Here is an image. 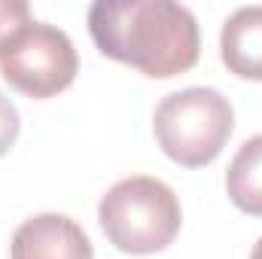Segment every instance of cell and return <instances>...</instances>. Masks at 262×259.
I'll use <instances>...</instances> for the list:
<instances>
[{
	"label": "cell",
	"instance_id": "5",
	"mask_svg": "<svg viewBox=\"0 0 262 259\" xmlns=\"http://www.w3.org/2000/svg\"><path fill=\"white\" fill-rule=\"evenodd\" d=\"M9 259H95V247L76 220L37 213L15 229Z\"/></svg>",
	"mask_w": 262,
	"mask_h": 259
},
{
	"label": "cell",
	"instance_id": "6",
	"mask_svg": "<svg viewBox=\"0 0 262 259\" xmlns=\"http://www.w3.org/2000/svg\"><path fill=\"white\" fill-rule=\"evenodd\" d=\"M220 58L229 73L262 82V6L235 9L220 31Z\"/></svg>",
	"mask_w": 262,
	"mask_h": 259
},
{
	"label": "cell",
	"instance_id": "2",
	"mask_svg": "<svg viewBox=\"0 0 262 259\" xmlns=\"http://www.w3.org/2000/svg\"><path fill=\"white\" fill-rule=\"evenodd\" d=\"M98 223L107 241L131 256L165 250L183 223L177 192L146 174L113 183L98 204Z\"/></svg>",
	"mask_w": 262,
	"mask_h": 259
},
{
	"label": "cell",
	"instance_id": "8",
	"mask_svg": "<svg viewBox=\"0 0 262 259\" xmlns=\"http://www.w3.org/2000/svg\"><path fill=\"white\" fill-rule=\"evenodd\" d=\"M31 21V6L25 0H0V49Z\"/></svg>",
	"mask_w": 262,
	"mask_h": 259
},
{
	"label": "cell",
	"instance_id": "4",
	"mask_svg": "<svg viewBox=\"0 0 262 259\" xmlns=\"http://www.w3.org/2000/svg\"><path fill=\"white\" fill-rule=\"evenodd\" d=\"M79 58L61 28L46 21L25 25L0 49V76L28 98H52L76 79Z\"/></svg>",
	"mask_w": 262,
	"mask_h": 259
},
{
	"label": "cell",
	"instance_id": "3",
	"mask_svg": "<svg viewBox=\"0 0 262 259\" xmlns=\"http://www.w3.org/2000/svg\"><path fill=\"white\" fill-rule=\"evenodd\" d=\"M152 128L162 153L171 162L183 168H204L223 153L235 128V110L223 92L192 85L162 98Z\"/></svg>",
	"mask_w": 262,
	"mask_h": 259
},
{
	"label": "cell",
	"instance_id": "10",
	"mask_svg": "<svg viewBox=\"0 0 262 259\" xmlns=\"http://www.w3.org/2000/svg\"><path fill=\"white\" fill-rule=\"evenodd\" d=\"M250 259H262V238L253 244V250H250Z\"/></svg>",
	"mask_w": 262,
	"mask_h": 259
},
{
	"label": "cell",
	"instance_id": "7",
	"mask_svg": "<svg viewBox=\"0 0 262 259\" xmlns=\"http://www.w3.org/2000/svg\"><path fill=\"white\" fill-rule=\"evenodd\" d=\"M226 192L238 210L262 217V134L247 137L235 153V159L229 162Z\"/></svg>",
	"mask_w": 262,
	"mask_h": 259
},
{
	"label": "cell",
	"instance_id": "9",
	"mask_svg": "<svg viewBox=\"0 0 262 259\" xmlns=\"http://www.w3.org/2000/svg\"><path fill=\"white\" fill-rule=\"evenodd\" d=\"M18 128H21V119H18V110L15 104L0 92V156H6L18 137Z\"/></svg>",
	"mask_w": 262,
	"mask_h": 259
},
{
	"label": "cell",
	"instance_id": "1",
	"mask_svg": "<svg viewBox=\"0 0 262 259\" xmlns=\"http://www.w3.org/2000/svg\"><path fill=\"white\" fill-rule=\"evenodd\" d=\"M89 34L101 55L152 79L192 70L201 52L195 15L174 0H98Z\"/></svg>",
	"mask_w": 262,
	"mask_h": 259
}]
</instances>
